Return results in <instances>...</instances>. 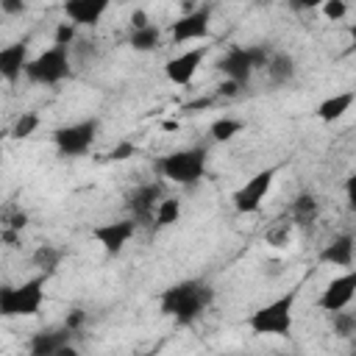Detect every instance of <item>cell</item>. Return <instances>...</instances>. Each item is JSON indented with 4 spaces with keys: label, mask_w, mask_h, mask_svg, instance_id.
I'll list each match as a JSON object with an SVG mask.
<instances>
[{
    "label": "cell",
    "mask_w": 356,
    "mask_h": 356,
    "mask_svg": "<svg viewBox=\"0 0 356 356\" xmlns=\"http://www.w3.org/2000/svg\"><path fill=\"white\" fill-rule=\"evenodd\" d=\"M328 323H331L334 334L342 337V339H348V337L356 334V317H353V312H345V309L328 312Z\"/></svg>",
    "instance_id": "cell-25"
},
{
    "label": "cell",
    "mask_w": 356,
    "mask_h": 356,
    "mask_svg": "<svg viewBox=\"0 0 356 356\" xmlns=\"http://www.w3.org/2000/svg\"><path fill=\"white\" fill-rule=\"evenodd\" d=\"M8 225H11V231H22V228L28 225V211L17 209V211L11 214V220H8Z\"/></svg>",
    "instance_id": "cell-35"
},
{
    "label": "cell",
    "mask_w": 356,
    "mask_h": 356,
    "mask_svg": "<svg viewBox=\"0 0 356 356\" xmlns=\"http://www.w3.org/2000/svg\"><path fill=\"white\" fill-rule=\"evenodd\" d=\"M22 75H25L31 83H39V86H56V83H61L64 78L72 75V56H70V47L50 44V47L42 50L39 56L28 58Z\"/></svg>",
    "instance_id": "cell-6"
},
{
    "label": "cell",
    "mask_w": 356,
    "mask_h": 356,
    "mask_svg": "<svg viewBox=\"0 0 356 356\" xmlns=\"http://www.w3.org/2000/svg\"><path fill=\"white\" fill-rule=\"evenodd\" d=\"M353 100H356V92H339V95H331V97H325L320 106H317V120L320 122H337V120H342L348 111H350V106H353Z\"/></svg>",
    "instance_id": "cell-19"
},
{
    "label": "cell",
    "mask_w": 356,
    "mask_h": 356,
    "mask_svg": "<svg viewBox=\"0 0 356 356\" xmlns=\"http://www.w3.org/2000/svg\"><path fill=\"white\" fill-rule=\"evenodd\" d=\"M114 3H128V0H114Z\"/></svg>",
    "instance_id": "cell-38"
},
{
    "label": "cell",
    "mask_w": 356,
    "mask_h": 356,
    "mask_svg": "<svg viewBox=\"0 0 356 356\" xmlns=\"http://www.w3.org/2000/svg\"><path fill=\"white\" fill-rule=\"evenodd\" d=\"M128 44L136 50V53H150V50H156L159 44H161V31H159V25H145V28H136V31H131L128 33Z\"/></svg>",
    "instance_id": "cell-22"
},
{
    "label": "cell",
    "mask_w": 356,
    "mask_h": 356,
    "mask_svg": "<svg viewBox=\"0 0 356 356\" xmlns=\"http://www.w3.org/2000/svg\"><path fill=\"white\" fill-rule=\"evenodd\" d=\"M245 131V122L242 120H236V117H220V120H214L211 125H209V134H211V139L214 142H231L236 134H242Z\"/></svg>",
    "instance_id": "cell-24"
},
{
    "label": "cell",
    "mask_w": 356,
    "mask_h": 356,
    "mask_svg": "<svg viewBox=\"0 0 356 356\" xmlns=\"http://www.w3.org/2000/svg\"><path fill=\"white\" fill-rule=\"evenodd\" d=\"M270 56H273V47H270V44H253V47L231 44L228 53L217 61V70H220L225 78H231V81L248 86L250 78H253V72L267 67Z\"/></svg>",
    "instance_id": "cell-5"
},
{
    "label": "cell",
    "mask_w": 356,
    "mask_h": 356,
    "mask_svg": "<svg viewBox=\"0 0 356 356\" xmlns=\"http://www.w3.org/2000/svg\"><path fill=\"white\" fill-rule=\"evenodd\" d=\"M139 153V147L131 142V139H122V142H117L108 153H106V161H125V159H131V156H136Z\"/></svg>",
    "instance_id": "cell-28"
},
{
    "label": "cell",
    "mask_w": 356,
    "mask_h": 356,
    "mask_svg": "<svg viewBox=\"0 0 356 356\" xmlns=\"http://www.w3.org/2000/svg\"><path fill=\"white\" fill-rule=\"evenodd\" d=\"M72 337H75V334H72L67 325H61V328H44V331H39V334L31 337L28 350H31L33 356H58V350H61L64 345H70Z\"/></svg>",
    "instance_id": "cell-16"
},
{
    "label": "cell",
    "mask_w": 356,
    "mask_h": 356,
    "mask_svg": "<svg viewBox=\"0 0 356 356\" xmlns=\"http://www.w3.org/2000/svg\"><path fill=\"white\" fill-rule=\"evenodd\" d=\"M72 42H75V25L72 22H58L56 25V33H53V44L72 47Z\"/></svg>",
    "instance_id": "cell-30"
},
{
    "label": "cell",
    "mask_w": 356,
    "mask_h": 356,
    "mask_svg": "<svg viewBox=\"0 0 356 356\" xmlns=\"http://www.w3.org/2000/svg\"><path fill=\"white\" fill-rule=\"evenodd\" d=\"M25 8H28L25 0H0V11L8 14V17H19V14H25Z\"/></svg>",
    "instance_id": "cell-33"
},
{
    "label": "cell",
    "mask_w": 356,
    "mask_h": 356,
    "mask_svg": "<svg viewBox=\"0 0 356 356\" xmlns=\"http://www.w3.org/2000/svg\"><path fill=\"white\" fill-rule=\"evenodd\" d=\"M206 53H209V47L200 44V47H192V50H184V53L167 58V64H164V75H167V81L175 83V86H186V83L195 78L197 67L203 64Z\"/></svg>",
    "instance_id": "cell-13"
},
{
    "label": "cell",
    "mask_w": 356,
    "mask_h": 356,
    "mask_svg": "<svg viewBox=\"0 0 356 356\" xmlns=\"http://www.w3.org/2000/svg\"><path fill=\"white\" fill-rule=\"evenodd\" d=\"M278 175V167H264L259 170L256 175H250L234 195H231V203L239 214H256L267 197V192L273 189V181Z\"/></svg>",
    "instance_id": "cell-8"
},
{
    "label": "cell",
    "mask_w": 356,
    "mask_h": 356,
    "mask_svg": "<svg viewBox=\"0 0 356 356\" xmlns=\"http://www.w3.org/2000/svg\"><path fill=\"white\" fill-rule=\"evenodd\" d=\"M83 323H86V312H83V309H72V312H67V317H64V325H67L72 334H78V331L83 328Z\"/></svg>",
    "instance_id": "cell-32"
},
{
    "label": "cell",
    "mask_w": 356,
    "mask_h": 356,
    "mask_svg": "<svg viewBox=\"0 0 356 356\" xmlns=\"http://www.w3.org/2000/svg\"><path fill=\"white\" fill-rule=\"evenodd\" d=\"M128 22H131V31H136V28H145V25H150V17H147V11H145V8H134Z\"/></svg>",
    "instance_id": "cell-34"
},
{
    "label": "cell",
    "mask_w": 356,
    "mask_h": 356,
    "mask_svg": "<svg viewBox=\"0 0 356 356\" xmlns=\"http://www.w3.org/2000/svg\"><path fill=\"white\" fill-rule=\"evenodd\" d=\"M214 300L211 284L200 278H184L178 284H170L159 295V309L164 317H170L175 325H192Z\"/></svg>",
    "instance_id": "cell-1"
},
{
    "label": "cell",
    "mask_w": 356,
    "mask_h": 356,
    "mask_svg": "<svg viewBox=\"0 0 356 356\" xmlns=\"http://www.w3.org/2000/svg\"><path fill=\"white\" fill-rule=\"evenodd\" d=\"M164 197V189L159 181H147V184H139L134 192H128L125 197V209L131 211V217L145 225V222H153V211L159 206V200Z\"/></svg>",
    "instance_id": "cell-11"
},
{
    "label": "cell",
    "mask_w": 356,
    "mask_h": 356,
    "mask_svg": "<svg viewBox=\"0 0 356 356\" xmlns=\"http://www.w3.org/2000/svg\"><path fill=\"white\" fill-rule=\"evenodd\" d=\"M245 92V86L242 83H236V81H231V78H225L220 86H217V95L220 97H225V100H234V97H239Z\"/></svg>",
    "instance_id": "cell-31"
},
{
    "label": "cell",
    "mask_w": 356,
    "mask_h": 356,
    "mask_svg": "<svg viewBox=\"0 0 356 356\" xmlns=\"http://www.w3.org/2000/svg\"><path fill=\"white\" fill-rule=\"evenodd\" d=\"M206 167H209V145L181 147V150H172V153L156 159V170L161 172V178H167L178 186L200 184V178L206 175Z\"/></svg>",
    "instance_id": "cell-2"
},
{
    "label": "cell",
    "mask_w": 356,
    "mask_h": 356,
    "mask_svg": "<svg viewBox=\"0 0 356 356\" xmlns=\"http://www.w3.org/2000/svg\"><path fill=\"white\" fill-rule=\"evenodd\" d=\"M181 220V200L178 197H170V195H164L161 200H159V206H156V211H153V228L156 231H161V228H170V225H175Z\"/></svg>",
    "instance_id": "cell-21"
},
{
    "label": "cell",
    "mask_w": 356,
    "mask_h": 356,
    "mask_svg": "<svg viewBox=\"0 0 356 356\" xmlns=\"http://www.w3.org/2000/svg\"><path fill=\"white\" fill-rule=\"evenodd\" d=\"M31 58V36H22L11 44L0 47V81L17 83L25 72V64Z\"/></svg>",
    "instance_id": "cell-14"
},
{
    "label": "cell",
    "mask_w": 356,
    "mask_h": 356,
    "mask_svg": "<svg viewBox=\"0 0 356 356\" xmlns=\"http://www.w3.org/2000/svg\"><path fill=\"white\" fill-rule=\"evenodd\" d=\"M97 134H100V120L97 117H86V120H78V122H70V125H58L53 131L56 153L61 159H78V156L89 153Z\"/></svg>",
    "instance_id": "cell-7"
},
{
    "label": "cell",
    "mask_w": 356,
    "mask_h": 356,
    "mask_svg": "<svg viewBox=\"0 0 356 356\" xmlns=\"http://www.w3.org/2000/svg\"><path fill=\"white\" fill-rule=\"evenodd\" d=\"M292 222H275L273 228H267L264 231V242L267 245H273V248H284V245H289V239H292Z\"/></svg>",
    "instance_id": "cell-27"
},
{
    "label": "cell",
    "mask_w": 356,
    "mask_h": 356,
    "mask_svg": "<svg viewBox=\"0 0 356 356\" xmlns=\"http://www.w3.org/2000/svg\"><path fill=\"white\" fill-rule=\"evenodd\" d=\"M114 0H64L61 11L75 28H95Z\"/></svg>",
    "instance_id": "cell-15"
},
{
    "label": "cell",
    "mask_w": 356,
    "mask_h": 356,
    "mask_svg": "<svg viewBox=\"0 0 356 356\" xmlns=\"http://www.w3.org/2000/svg\"><path fill=\"white\" fill-rule=\"evenodd\" d=\"M139 231V222L134 217H122V220H114V222H100L95 225L89 234L92 239L108 253V256H120L122 248L134 239V234Z\"/></svg>",
    "instance_id": "cell-10"
},
{
    "label": "cell",
    "mask_w": 356,
    "mask_h": 356,
    "mask_svg": "<svg viewBox=\"0 0 356 356\" xmlns=\"http://www.w3.org/2000/svg\"><path fill=\"white\" fill-rule=\"evenodd\" d=\"M295 300H298V289H289L281 298L259 306L248 317V328L253 334H261V337H289L292 334V323H295V317H292Z\"/></svg>",
    "instance_id": "cell-3"
},
{
    "label": "cell",
    "mask_w": 356,
    "mask_h": 356,
    "mask_svg": "<svg viewBox=\"0 0 356 356\" xmlns=\"http://www.w3.org/2000/svg\"><path fill=\"white\" fill-rule=\"evenodd\" d=\"M211 33V3H203L197 8H189L184 11L172 25H170V39L175 44H184V42H200V39H209Z\"/></svg>",
    "instance_id": "cell-9"
},
{
    "label": "cell",
    "mask_w": 356,
    "mask_h": 356,
    "mask_svg": "<svg viewBox=\"0 0 356 356\" xmlns=\"http://www.w3.org/2000/svg\"><path fill=\"white\" fill-rule=\"evenodd\" d=\"M353 295H356V270L348 267L342 275H337V278H331V281L325 284V289H323L320 298H317V306H320L323 312L348 309V303L353 300Z\"/></svg>",
    "instance_id": "cell-12"
},
{
    "label": "cell",
    "mask_w": 356,
    "mask_h": 356,
    "mask_svg": "<svg viewBox=\"0 0 356 356\" xmlns=\"http://www.w3.org/2000/svg\"><path fill=\"white\" fill-rule=\"evenodd\" d=\"M295 11H312V8H320L323 6V0H286Z\"/></svg>",
    "instance_id": "cell-36"
},
{
    "label": "cell",
    "mask_w": 356,
    "mask_h": 356,
    "mask_svg": "<svg viewBox=\"0 0 356 356\" xmlns=\"http://www.w3.org/2000/svg\"><path fill=\"white\" fill-rule=\"evenodd\" d=\"M320 217V203L312 192H300L295 195V200L289 203V220L292 225H300V228H312Z\"/></svg>",
    "instance_id": "cell-18"
},
{
    "label": "cell",
    "mask_w": 356,
    "mask_h": 356,
    "mask_svg": "<svg viewBox=\"0 0 356 356\" xmlns=\"http://www.w3.org/2000/svg\"><path fill=\"white\" fill-rule=\"evenodd\" d=\"M61 259H64V250H61V248H56V245H50V242L39 245V248L31 253L33 267H39L44 275H53V273H56V267L61 264Z\"/></svg>",
    "instance_id": "cell-23"
},
{
    "label": "cell",
    "mask_w": 356,
    "mask_h": 356,
    "mask_svg": "<svg viewBox=\"0 0 356 356\" xmlns=\"http://www.w3.org/2000/svg\"><path fill=\"white\" fill-rule=\"evenodd\" d=\"M0 167H3V147H0Z\"/></svg>",
    "instance_id": "cell-37"
},
{
    "label": "cell",
    "mask_w": 356,
    "mask_h": 356,
    "mask_svg": "<svg viewBox=\"0 0 356 356\" xmlns=\"http://www.w3.org/2000/svg\"><path fill=\"white\" fill-rule=\"evenodd\" d=\"M36 128H39V114H36V111H22V114L14 120L8 136H11V139H28Z\"/></svg>",
    "instance_id": "cell-26"
},
{
    "label": "cell",
    "mask_w": 356,
    "mask_h": 356,
    "mask_svg": "<svg viewBox=\"0 0 356 356\" xmlns=\"http://www.w3.org/2000/svg\"><path fill=\"white\" fill-rule=\"evenodd\" d=\"M47 275H33L19 286L0 284V317H36L44 303Z\"/></svg>",
    "instance_id": "cell-4"
},
{
    "label": "cell",
    "mask_w": 356,
    "mask_h": 356,
    "mask_svg": "<svg viewBox=\"0 0 356 356\" xmlns=\"http://www.w3.org/2000/svg\"><path fill=\"white\" fill-rule=\"evenodd\" d=\"M320 261L323 264H334V267H353V234L334 236L320 250Z\"/></svg>",
    "instance_id": "cell-17"
},
{
    "label": "cell",
    "mask_w": 356,
    "mask_h": 356,
    "mask_svg": "<svg viewBox=\"0 0 356 356\" xmlns=\"http://www.w3.org/2000/svg\"><path fill=\"white\" fill-rule=\"evenodd\" d=\"M323 17L325 19H331V22H339V19H345V14H348V3L345 0H323Z\"/></svg>",
    "instance_id": "cell-29"
},
{
    "label": "cell",
    "mask_w": 356,
    "mask_h": 356,
    "mask_svg": "<svg viewBox=\"0 0 356 356\" xmlns=\"http://www.w3.org/2000/svg\"><path fill=\"white\" fill-rule=\"evenodd\" d=\"M264 70H267V78H270L273 86H284V83H289L295 78V58L289 53H284V50H273V56H270Z\"/></svg>",
    "instance_id": "cell-20"
}]
</instances>
